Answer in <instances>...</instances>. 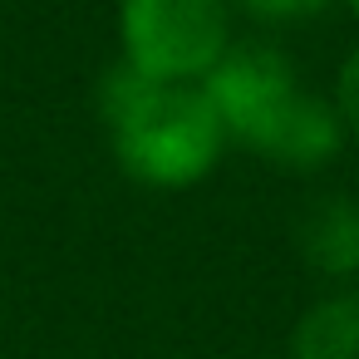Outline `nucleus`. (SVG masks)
I'll return each mask as SVG.
<instances>
[{
  "label": "nucleus",
  "instance_id": "1",
  "mask_svg": "<svg viewBox=\"0 0 359 359\" xmlns=\"http://www.w3.org/2000/svg\"><path fill=\"white\" fill-rule=\"evenodd\" d=\"M226 143H241L271 168L320 172L344 153V123L334 99L300 84L295 60L271 40H231V50L202 79Z\"/></svg>",
  "mask_w": 359,
  "mask_h": 359
},
{
  "label": "nucleus",
  "instance_id": "2",
  "mask_svg": "<svg viewBox=\"0 0 359 359\" xmlns=\"http://www.w3.org/2000/svg\"><path fill=\"white\" fill-rule=\"evenodd\" d=\"M99 114L118 172L148 192H187L207 182L231 148L202 84H158L123 60L99 79Z\"/></svg>",
  "mask_w": 359,
  "mask_h": 359
},
{
  "label": "nucleus",
  "instance_id": "3",
  "mask_svg": "<svg viewBox=\"0 0 359 359\" xmlns=\"http://www.w3.org/2000/svg\"><path fill=\"white\" fill-rule=\"evenodd\" d=\"M118 60L158 84H202L236 40L231 0H118Z\"/></svg>",
  "mask_w": 359,
  "mask_h": 359
},
{
  "label": "nucleus",
  "instance_id": "4",
  "mask_svg": "<svg viewBox=\"0 0 359 359\" xmlns=\"http://www.w3.org/2000/svg\"><path fill=\"white\" fill-rule=\"evenodd\" d=\"M300 251L310 271H320L334 285H359V202L354 197H325L300 222Z\"/></svg>",
  "mask_w": 359,
  "mask_h": 359
},
{
  "label": "nucleus",
  "instance_id": "5",
  "mask_svg": "<svg viewBox=\"0 0 359 359\" xmlns=\"http://www.w3.org/2000/svg\"><path fill=\"white\" fill-rule=\"evenodd\" d=\"M285 359H359V285H334L290 330Z\"/></svg>",
  "mask_w": 359,
  "mask_h": 359
},
{
  "label": "nucleus",
  "instance_id": "6",
  "mask_svg": "<svg viewBox=\"0 0 359 359\" xmlns=\"http://www.w3.org/2000/svg\"><path fill=\"white\" fill-rule=\"evenodd\" d=\"M334 0H231L236 15H251L261 25H295V20H310L320 11H330Z\"/></svg>",
  "mask_w": 359,
  "mask_h": 359
},
{
  "label": "nucleus",
  "instance_id": "7",
  "mask_svg": "<svg viewBox=\"0 0 359 359\" xmlns=\"http://www.w3.org/2000/svg\"><path fill=\"white\" fill-rule=\"evenodd\" d=\"M334 109H339V123H344V138L359 143V45L344 55L339 65V79H334Z\"/></svg>",
  "mask_w": 359,
  "mask_h": 359
},
{
  "label": "nucleus",
  "instance_id": "8",
  "mask_svg": "<svg viewBox=\"0 0 359 359\" xmlns=\"http://www.w3.org/2000/svg\"><path fill=\"white\" fill-rule=\"evenodd\" d=\"M344 6H349V15H354V20H359V0H344Z\"/></svg>",
  "mask_w": 359,
  "mask_h": 359
}]
</instances>
